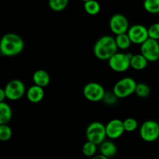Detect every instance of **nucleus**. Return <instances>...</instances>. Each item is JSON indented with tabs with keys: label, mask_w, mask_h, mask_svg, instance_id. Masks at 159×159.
I'll return each instance as SVG.
<instances>
[{
	"label": "nucleus",
	"mask_w": 159,
	"mask_h": 159,
	"mask_svg": "<svg viewBox=\"0 0 159 159\" xmlns=\"http://www.w3.org/2000/svg\"><path fill=\"white\" fill-rule=\"evenodd\" d=\"M24 48V41L19 35L12 33L6 34L2 37L0 51L2 55L7 57L18 55Z\"/></svg>",
	"instance_id": "1"
},
{
	"label": "nucleus",
	"mask_w": 159,
	"mask_h": 159,
	"mask_svg": "<svg viewBox=\"0 0 159 159\" xmlns=\"http://www.w3.org/2000/svg\"><path fill=\"white\" fill-rule=\"evenodd\" d=\"M118 47L116 40L109 35L100 37L96 42L93 48L95 56L99 60H109L113 54L117 52Z\"/></svg>",
	"instance_id": "2"
},
{
	"label": "nucleus",
	"mask_w": 159,
	"mask_h": 159,
	"mask_svg": "<svg viewBox=\"0 0 159 159\" xmlns=\"http://www.w3.org/2000/svg\"><path fill=\"white\" fill-rule=\"evenodd\" d=\"M138 83L130 77L123 78L118 81L113 87V94L120 99L127 98L135 93Z\"/></svg>",
	"instance_id": "3"
},
{
	"label": "nucleus",
	"mask_w": 159,
	"mask_h": 159,
	"mask_svg": "<svg viewBox=\"0 0 159 159\" xmlns=\"http://www.w3.org/2000/svg\"><path fill=\"white\" fill-rule=\"evenodd\" d=\"M132 56L133 54L131 53L123 54L116 52L108 60L109 66L113 71L124 72L130 67V59Z\"/></svg>",
	"instance_id": "4"
},
{
	"label": "nucleus",
	"mask_w": 159,
	"mask_h": 159,
	"mask_svg": "<svg viewBox=\"0 0 159 159\" xmlns=\"http://www.w3.org/2000/svg\"><path fill=\"white\" fill-rule=\"evenodd\" d=\"M107 136L106 126L100 122H93L88 126L86 129L87 140L96 144L103 142Z\"/></svg>",
	"instance_id": "5"
},
{
	"label": "nucleus",
	"mask_w": 159,
	"mask_h": 159,
	"mask_svg": "<svg viewBox=\"0 0 159 159\" xmlns=\"http://www.w3.org/2000/svg\"><path fill=\"white\" fill-rule=\"evenodd\" d=\"M140 136L146 142H154L159 138V124L155 120H146L140 128Z\"/></svg>",
	"instance_id": "6"
},
{
	"label": "nucleus",
	"mask_w": 159,
	"mask_h": 159,
	"mask_svg": "<svg viewBox=\"0 0 159 159\" xmlns=\"http://www.w3.org/2000/svg\"><path fill=\"white\" fill-rule=\"evenodd\" d=\"M141 53L149 62H155L159 60V43L157 40L148 38L141 44Z\"/></svg>",
	"instance_id": "7"
},
{
	"label": "nucleus",
	"mask_w": 159,
	"mask_h": 159,
	"mask_svg": "<svg viewBox=\"0 0 159 159\" xmlns=\"http://www.w3.org/2000/svg\"><path fill=\"white\" fill-rule=\"evenodd\" d=\"M6 98L9 100L16 101L21 99L26 93V87L23 82L18 79H13L7 83L5 87Z\"/></svg>",
	"instance_id": "8"
},
{
	"label": "nucleus",
	"mask_w": 159,
	"mask_h": 159,
	"mask_svg": "<svg viewBox=\"0 0 159 159\" xmlns=\"http://www.w3.org/2000/svg\"><path fill=\"white\" fill-rule=\"evenodd\" d=\"M105 89L102 85L97 82H89L83 89V95L86 99L91 102H99L105 97Z\"/></svg>",
	"instance_id": "9"
},
{
	"label": "nucleus",
	"mask_w": 159,
	"mask_h": 159,
	"mask_svg": "<svg viewBox=\"0 0 159 159\" xmlns=\"http://www.w3.org/2000/svg\"><path fill=\"white\" fill-rule=\"evenodd\" d=\"M127 34L132 43L135 44H142L148 38H149L148 29L141 24L133 25L129 27Z\"/></svg>",
	"instance_id": "10"
},
{
	"label": "nucleus",
	"mask_w": 159,
	"mask_h": 159,
	"mask_svg": "<svg viewBox=\"0 0 159 159\" xmlns=\"http://www.w3.org/2000/svg\"><path fill=\"white\" fill-rule=\"evenodd\" d=\"M110 29L116 35L124 34L128 31V20L122 14H115L110 20Z\"/></svg>",
	"instance_id": "11"
},
{
	"label": "nucleus",
	"mask_w": 159,
	"mask_h": 159,
	"mask_svg": "<svg viewBox=\"0 0 159 159\" xmlns=\"http://www.w3.org/2000/svg\"><path fill=\"white\" fill-rule=\"evenodd\" d=\"M107 136L110 139H116L124 134L125 132L124 121L119 119H113L106 125Z\"/></svg>",
	"instance_id": "12"
},
{
	"label": "nucleus",
	"mask_w": 159,
	"mask_h": 159,
	"mask_svg": "<svg viewBox=\"0 0 159 159\" xmlns=\"http://www.w3.org/2000/svg\"><path fill=\"white\" fill-rule=\"evenodd\" d=\"M26 97L30 102L33 103H37L43 100L44 97V90L41 86L37 85H32L26 91Z\"/></svg>",
	"instance_id": "13"
},
{
	"label": "nucleus",
	"mask_w": 159,
	"mask_h": 159,
	"mask_svg": "<svg viewBox=\"0 0 159 159\" xmlns=\"http://www.w3.org/2000/svg\"><path fill=\"white\" fill-rule=\"evenodd\" d=\"M33 81L35 85L44 88L48 86L51 82V77L46 71L43 69H39L37 70L33 75Z\"/></svg>",
	"instance_id": "14"
},
{
	"label": "nucleus",
	"mask_w": 159,
	"mask_h": 159,
	"mask_svg": "<svg viewBox=\"0 0 159 159\" xmlns=\"http://www.w3.org/2000/svg\"><path fill=\"white\" fill-rule=\"evenodd\" d=\"M148 61L142 54H133L130 59V67L138 71L144 69L147 67Z\"/></svg>",
	"instance_id": "15"
},
{
	"label": "nucleus",
	"mask_w": 159,
	"mask_h": 159,
	"mask_svg": "<svg viewBox=\"0 0 159 159\" xmlns=\"http://www.w3.org/2000/svg\"><path fill=\"white\" fill-rule=\"evenodd\" d=\"M117 152L116 146L110 141H104L100 144V153L107 158H112Z\"/></svg>",
	"instance_id": "16"
},
{
	"label": "nucleus",
	"mask_w": 159,
	"mask_h": 159,
	"mask_svg": "<svg viewBox=\"0 0 159 159\" xmlns=\"http://www.w3.org/2000/svg\"><path fill=\"white\" fill-rule=\"evenodd\" d=\"M12 116V109L5 102H0V124H8Z\"/></svg>",
	"instance_id": "17"
},
{
	"label": "nucleus",
	"mask_w": 159,
	"mask_h": 159,
	"mask_svg": "<svg viewBox=\"0 0 159 159\" xmlns=\"http://www.w3.org/2000/svg\"><path fill=\"white\" fill-rule=\"evenodd\" d=\"M84 9L89 15L96 16L100 12V4L96 0L84 2Z\"/></svg>",
	"instance_id": "18"
},
{
	"label": "nucleus",
	"mask_w": 159,
	"mask_h": 159,
	"mask_svg": "<svg viewBox=\"0 0 159 159\" xmlns=\"http://www.w3.org/2000/svg\"><path fill=\"white\" fill-rule=\"evenodd\" d=\"M115 40H116V43L118 48L121 50L128 49L130 48V44L132 43L130 38L129 37L128 34H127V32L116 35Z\"/></svg>",
	"instance_id": "19"
},
{
	"label": "nucleus",
	"mask_w": 159,
	"mask_h": 159,
	"mask_svg": "<svg viewBox=\"0 0 159 159\" xmlns=\"http://www.w3.org/2000/svg\"><path fill=\"white\" fill-rule=\"evenodd\" d=\"M69 0H48L49 7L54 12H61L68 6Z\"/></svg>",
	"instance_id": "20"
},
{
	"label": "nucleus",
	"mask_w": 159,
	"mask_h": 159,
	"mask_svg": "<svg viewBox=\"0 0 159 159\" xmlns=\"http://www.w3.org/2000/svg\"><path fill=\"white\" fill-rule=\"evenodd\" d=\"M143 5L144 9L149 13H159V0H144Z\"/></svg>",
	"instance_id": "21"
},
{
	"label": "nucleus",
	"mask_w": 159,
	"mask_h": 159,
	"mask_svg": "<svg viewBox=\"0 0 159 159\" xmlns=\"http://www.w3.org/2000/svg\"><path fill=\"white\" fill-rule=\"evenodd\" d=\"M96 145L97 144L89 141L85 143L82 147V152H83L84 155L87 157H94V155L96 153V150H97Z\"/></svg>",
	"instance_id": "22"
},
{
	"label": "nucleus",
	"mask_w": 159,
	"mask_h": 159,
	"mask_svg": "<svg viewBox=\"0 0 159 159\" xmlns=\"http://www.w3.org/2000/svg\"><path fill=\"white\" fill-rule=\"evenodd\" d=\"M150 87L145 83H138L135 89V93L138 96L141 98H146L150 95Z\"/></svg>",
	"instance_id": "23"
},
{
	"label": "nucleus",
	"mask_w": 159,
	"mask_h": 159,
	"mask_svg": "<svg viewBox=\"0 0 159 159\" xmlns=\"http://www.w3.org/2000/svg\"><path fill=\"white\" fill-rule=\"evenodd\" d=\"M12 129L8 124H0V140L2 141H7L12 138Z\"/></svg>",
	"instance_id": "24"
},
{
	"label": "nucleus",
	"mask_w": 159,
	"mask_h": 159,
	"mask_svg": "<svg viewBox=\"0 0 159 159\" xmlns=\"http://www.w3.org/2000/svg\"><path fill=\"white\" fill-rule=\"evenodd\" d=\"M124 126L125 131L133 132L137 130L138 127V123L134 118H127L124 120Z\"/></svg>",
	"instance_id": "25"
},
{
	"label": "nucleus",
	"mask_w": 159,
	"mask_h": 159,
	"mask_svg": "<svg viewBox=\"0 0 159 159\" xmlns=\"http://www.w3.org/2000/svg\"><path fill=\"white\" fill-rule=\"evenodd\" d=\"M148 29V36L150 38L159 40V23H155L151 25Z\"/></svg>",
	"instance_id": "26"
},
{
	"label": "nucleus",
	"mask_w": 159,
	"mask_h": 159,
	"mask_svg": "<svg viewBox=\"0 0 159 159\" xmlns=\"http://www.w3.org/2000/svg\"><path fill=\"white\" fill-rule=\"evenodd\" d=\"M5 99H7L6 91H5L4 89H0V102H4Z\"/></svg>",
	"instance_id": "27"
},
{
	"label": "nucleus",
	"mask_w": 159,
	"mask_h": 159,
	"mask_svg": "<svg viewBox=\"0 0 159 159\" xmlns=\"http://www.w3.org/2000/svg\"><path fill=\"white\" fill-rule=\"evenodd\" d=\"M83 2H86V1H89V0H82Z\"/></svg>",
	"instance_id": "28"
}]
</instances>
